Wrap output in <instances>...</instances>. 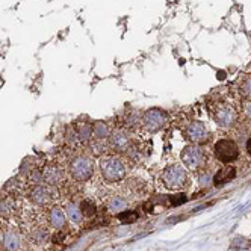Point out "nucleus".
I'll return each instance as SVG.
<instances>
[{
  "mask_svg": "<svg viewBox=\"0 0 251 251\" xmlns=\"http://www.w3.org/2000/svg\"><path fill=\"white\" fill-rule=\"evenodd\" d=\"M127 159L117 153H107L99 159V174L106 185H118L130 174Z\"/></svg>",
  "mask_w": 251,
  "mask_h": 251,
  "instance_id": "2",
  "label": "nucleus"
},
{
  "mask_svg": "<svg viewBox=\"0 0 251 251\" xmlns=\"http://www.w3.org/2000/svg\"><path fill=\"white\" fill-rule=\"evenodd\" d=\"M96 174L94 157L89 153H77L71 156L68 162V176L76 183H85L91 180Z\"/></svg>",
  "mask_w": 251,
  "mask_h": 251,
  "instance_id": "3",
  "label": "nucleus"
},
{
  "mask_svg": "<svg viewBox=\"0 0 251 251\" xmlns=\"http://www.w3.org/2000/svg\"><path fill=\"white\" fill-rule=\"evenodd\" d=\"M115 126H109L107 123H94L93 126V136L94 139H107L111 136Z\"/></svg>",
  "mask_w": 251,
  "mask_h": 251,
  "instance_id": "19",
  "label": "nucleus"
},
{
  "mask_svg": "<svg viewBox=\"0 0 251 251\" xmlns=\"http://www.w3.org/2000/svg\"><path fill=\"white\" fill-rule=\"evenodd\" d=\"M168 124V114L160 109H149L144 114H141L139 126H138V135L139 136H150L162 130Z\"/></svg>",
  "mask_w": 251,
  "mask_h": 251,
  "instance_id": "6",
  "label": "nucleus"
},
{
  "mask_svg": "<svg viewBox=\"0 0 251 251\" xmlns=\"http://www.w3.org/2000/svg\"><path fill=\"white\" fill-rule=\"evenodd\" d=\"M43 180L50 186L62 188L67 185V171L59 164L47 165L43 170Z\"/></svg>",
  "mask_w": 251,
  "mask_h": 251,
  "instance_id": "12",
  "label": "nucleus"
},
{
  "mask_svg": "<svg viewBox=\"0 0 251 251\" xmlns=\"http://www.w3.org/2000/svg\"><path fill=\"white\" fill-rule=\"evenodd\" d=\"M159 185L165 191L180 192V191L186 189L189 185L188 171L180 165L171 164V165L165 167L162 170V173L159 174Z\"/></svg>",
  "mask_w": 251,
  "mask_h": 251,
  "instance_id": "4",
  "label": "nucleus"
},
{
  "mask_svg": "<svg viewBox=\"0 0 251 251\" xmlns=\"http://www.w3.org/2000/svg\"><path fill=\"white\" fill-rule=\"evenodd\" d=\"M247 153H248V154L251 156V138H250V139L247 141Z\"/></svg>",
  "mask_w": 251,
  "mask_h": 251,
  "instance_id": "24",
  "label": "nucleus"
},
{
  "mask_svg": "<svg viewBox=\"0 0 251 251\" xmlns=\"http://www.w3.org/2000/svg\"><path fill=\"white\" fill-rule=\"evenodd\" d=\"M3 245V233H2V230H0V247Z\"/></svg>",
  "mask_w": 251,
  "mask_h": 251,
  "instance_id": "25",
  "label": "nucleus"
},
{
  "mask_svg": "<svg viewBox=\"0 0 251 251\" xmlns=\"http://www.w3.org/2000/svg\"><path fill=\"white\" fill-rule=\"evenodd\" d=\"M118 218L123 221V223H133L136 218H138V213L135 210H124L121 213H118Z\"/></svg>",
  "mask_w": 251,
  "mask_h": 251,
  "instance_id": "21",
  "label": "nucleus"
},
{
  "mask_svg": "<svg viewBox=\"0 0 251 251\" xmlns=\"http://www.w3.org/2000/svg\"><path fill=\"white\" fill-rule=\"evenodd\" d=\"M213 151L223 164H231L239 157V146L233 139H220L215 144Z\"/></svg>",
  "mask_w": 251,
  "mask_h": 251,
  "instance_id": "10",
  "label": "nucleus"
},
{
  "mask_svg": "<svg viewBox=\"0 0 251 251\" xmlns=\"http://www.w3.org/2000/svg\"><path fill=\"white\" fill-rule=\"evenodd\" d=\"M241 93L248 100H251V77L250 76H247V77L242 79V82H241Z\"/></svg>",
  "mask_w": 251,
  "mask_h": 251,
  "instance_id": "22",
  "label": "nucleus"
},
{
  "mask_svg": "<svg viewBox=\"0 0 251 251\" xmlns=\"http://www.w3.org/2000/svg\"><path fill=\"white\" fill-rule=\"evenodd\" d=\"M185 136L188 141H191L192 144H204L210 138V132L206 127V124L201 121H191L186 124L185 127Z\"/></svg>",
  "mask_w": 251,
  "mask_h": 251,
  "instance_id": "11",
  "label": "nucleus"
},
{
  "mask_svg": "<svg viewBox=\"0 0 251 251\" xmlns=\"http://www.w3.org/2000/svg\"><path fill=\"white\" fill-rule=\"evenodd\" d=\"M26 195H27L29 201L37 207L53 206L55 200L59 197L58 188L50 186L44 182L38 183V185H29V188L26 189Z\"/></svg>",
  "mask_w": 251,
  "mask_h": 251,
  "instance_id": "9",
  "label": "nucleus"
},
{
  "mask_svg": "<svg viewBox=\"0 0 251 251\" xmlns=\"http://www.w3.org/2000/svg\"><path fill=\"white\" fill-rule=\"evenodd\" d=\"M248 245H250V242H248L247 239L239 238V239H236V241H233L231 248H235V250H244V248H248Z\"/></svg>",
  "mask_w": 251,
  "mask_h": 251,
  "instance_id": "23",
  "label": "nucleus"
},
{
  "mask_svg": "<svg viewBox=\"0 0 251 251\" xmlns=\"http://www.w3.org/2000/svg\"><path fill=\"white\" fill-rule=\"evenodd\" d=\"M73 129H75V132L77 135V139H79L80 144H89V142L94 139L93 126L89 123H77Z\"/></svg>",
  "mask_w": 251,
  "mask_h": 251,
  "instance_id": "16",
  "label": "nucleus"
},
{
  "mask_svg": "<svg viewBox=\"0 0 251 251\" xmlns=\"http://www.w3.org/2000/svg\"><path fill=\"white\" fill-rule=\"evenodd\" d=\"M47 221H49V226L53 228V230H62L67 224V213L65 210L61 207V206H56L53 204L50 206V209L47 210Z\"/></svg>",
  "mask_w": 251,
  "mask_h": 251,
  "instance_id": "14",
  "label": "nucleus"
},
{
  "mask_svg": "<svg viewBox=\"0 0 251 251\" xmlns=\"http://www.w3.org/2000/svg\"><path fill=\"white\" fill-rule=\"evenodd\" d=\"M210 153L199 144H191L182 151V162L192 173L204 171L210 164Z\"/></svg>",
  "mask_w": 251,
  "mask_h": 251,
  "instance_id": "7",
  "label": "nucleus"
},
{
  "mask_svg": "<svg viewBox=\"0 0 251 251\" xmlns=\"http://www.w3.org/2000/svg\"><path fill=\"white\" fill-rule=\"evenodd\" d=\"M138 138V133L123 127V126H115L111 136L107 138V146H109V150H112L114 153L124 156L133 147Z\"/></svg>",
  "mask_w": 251,
  "mask_h": 251,
  "instance_id": "8",
  "label": "nucleus"
},
{
  "mask_svg": "<svg viewBox=\"0 0 251 251\" xmlns=\"http://www.w3.org/2000/svg\"><path fill=\"white\" fill-rule=\"evenodd\" d=\"M65 213H67V220L71 223V224H75V226H79L82 224L83 221V215H82V210L79 207L77 203L75 201H67L65 203Z\"/></svg>",
  "mask_w": 251,
  "mask_h": 251,
  "instance_id": "17",
  "label": "nucleus"
},
{
  "mask_svg": "<svg viewBox=\"0 0 251 251\" xmlns=\"http://www.w3.org/2000/svg\"><path fill=\"white\" fill-rule=\"evenodd\" d=\"M103 204H104V207L107 210H109L111 213H114V215H118V213H121L124 210H127L129 206H130V203L126 200L121 194H118L117 191L107 192L104 195V199H103Z\"/></svg>",
  "mask_w": 251,
  "mask_h": 251,
  "instance_id": "13",
  "label": "nucleus"
},
{
  "mask_svg": "<svg viewBox=\"0 0 251 251\" xmlns=\"http://www.w3.org/2000/svg\"><path fill=\"white\" fill-rule=\"evenodd\" d=\"M3 247L6 251H19L22 247V238L15 227H9L3 233Z\"/></svg>",
  "mask_w": 251,
  "mask_h": 251,
  "instance_id": "15",
  "label": "nucleus"
},
{
  "mask_svg": "<svg viewBox=\"0 0 251 251\" xmlns=\"http://www.w3.org/2000/svg\"><path fill=\"white\" fill-rule=\"evenodd\" d=\"M80 210H82V215H83V218L89 220V218H94L96 215H97V206L94 203L93 199H83L79 204Z\"/></svg>",
  "mask_w": 251,
  "mask_h": 251,
  "instance_id": "20",
  "label": "nucleus"
},
{
  "mask_svg": "<svg viewBox=\"0 0 251 251\" xmlns=\"http://www.w3.org/2000/svg\"><path fill=\"white\" fill-rule=\"evenodd\" d=\"M115 191L121 194L130 204L138 203L149 195V182L139 176H127L117 185Z\"/></svg>",
  "mask_w": 251,
  "mask_h": 251,
  "instance_id": "5",
  "label": "nucleus"
},
{
  "mask_svg": "<svg viewBox=\"0 0 251 251\" xmlns=\"http://www.w3.org/2000/svg\"><path fill=\"white\" fill-rule=\"evenodd\" d=\"M236 177V168L235 167H231V165H226L223 167L217 174H215L213 177V183L215 186H221L230 180H233V178Z\"/></svg>",
  "mask_w": 251,
  "mask_h": 251,
  "instance_id": "18",
  "label": "nucleus"
},
{
  "mask_svg": "<svg viewBox=\"0 0 251 251\" xmlns=\"http://www.w3.org/2000/svg\"><path fill=\"white\" fill-rule=\"evenodd\" d=\"M207 111L210 118L223 129H230L236 126L241 117V104L239 101L228 94L218 96L215 94L207 101Z\"/></svg>",
  "mask_w": 251,
  "mask_h": 251,
  "instance_id": "1",
  "label": "nucleus"
}]
</instances>
